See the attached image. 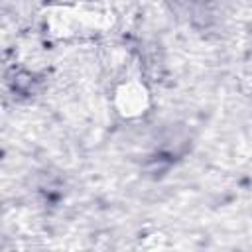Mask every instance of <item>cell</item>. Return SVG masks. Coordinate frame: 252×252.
<instances>
[{"label":"cell","mask_w":252,"mask_h":252,"mask_svg":"<svg viewBox=\"0 0 252 252\" xmlns=\"http://www.w3.org/2000/svg\"><path fill=\"white\" fill-rule=\"evenodd\" d=\"M108 12L87 4H63L51 6L43 12V26L49 35L59 39H75V37H91L102 33L112 18Z\"/></svg>","instance_id":"1"},{"label":"cell","mask_w":252,"mask_h":252,"mask_svg":"<svg viewBox=\"0 0 252 252\" xmlns=\"http://www.w3.org/2000/svg\"><path fill=\"white\" fill-rule=\"evenodd\" d=\"M152 104L148 85L138 77H124L112 91V108L124 120L142 118Z\"/></svg>","instance_id":"2"}]
</instances>
